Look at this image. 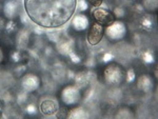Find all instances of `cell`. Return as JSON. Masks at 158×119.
<instances>
[{"instance_id":"cell-1","label":"cell","mask_w":158,"mask_h":119,"mask_svg":"<svg viewBox=\"0 0 158 119\" xmlns=\"http://www.w3.org/2000/svg\"><path fill=\"white\" fill-rule=\"evenodd\" d=\"M77 0H23L30 20L42 29H60L74 16Z\"/></svg>"},{"instance_id":"cell-2","label":"cell","mask_w":158,"mask_h":119,"mask_svg":"<svg viewBox=\"0 0 158 119\" xmlns=\"http://www.w3.org/2000/svg\"><path fill=\"white\" fill-rule=\"evenodd\" d=\"M126 77V72L121 65L110 63L103 70V80L109 85H119Z\"/></svg>"},{"instance_id":"cell-3","label":"cell","mask_w":158,"mask_h":119,"mask_svg":"<svg viewBox=\"0 0 158 119\" xmlns=\"http://www.w3.org/2000/svg\"><path fill=\"white\" fill-rule=\"evenodd\" d=\"M91 17L94 19V21L103 27H108L115 21L113 13L110 12L108 9H103L100 6H93V9L91 10Z\"/></svg>"},{"instance_id":"cell-4","label":"cell","mask_w":158,"mask_h":119,"mask_svg":"<svg viewBox=\"0 0 158 119\" xmlns=\"http://www.w3.org/2000/svg\"><path fill=\"white\" fill-rule=\"evenodd\" d=\"M127 27L126 24L122 21H114L113 23L106 27V29H104V35L109 38L110 40H113V41H117V40H120L127 35Z\"/></svg>"},{"instance_id":"cell-5","label":"cell","mask_w":158,"mask_h":119,"mask_svg":"<svg viewBox=\"0 0 158 119\" xmlns=\"http://www.w3.org/2000/svg\"><path fill=\"white\" fill-rule=\"evenodd\" d=\"M60 97L65 105H74L81 100L80 90L76 85H68L61 91Z\"/></svg>"},{"instance_id":"cell-6","label":"cell","mask_w":158,"mask_h":119,"mask_svg":"<svg viewBox=\"0 0 158 119\" xmlns=\"http://www.w3.org/2000/svg\"><path fill=\"white\" fill-rule=\"evenodd\" d=\"M104 36V27L103 25L97 23L94 21L89 29L88 35H86V40L88 43L92 47H96L101 42Z\"/></svg>"},{"instance_id":"cell-7","label":"cell","mask_w":158,"mask_h":119,"mask_svg":"<svg viewBox=\"0 0 158 119\" xmlns=\"http://www.w3.org/2000/svg\"><path fill=\"white\" fill-rule=\"evenodd\" d=\"M39 111L44 116H54L59 112V103L54 98H44L39 103Z\"/></svg>"},{"instance_id":"cell-8","label":"cell","mask_w":158,"mask_h":119,"mask_svg":"<svg viewBox=\"0 0 158 119\" xmlns=\"http://www.w3.org/2000/svg\"><path fill=\"white\" fill-rule=\"evenodd\" d=\"M21 85L23 91L27 93H32L37 91L40 87V78L33 73H27L22 76Z\"/></svg>"},{"instance_id":"cell-9","label":"cell","mask_w":158,"mask_h":119,"mask_svg":"<svg viewBox=\"0 0 158 119\" xmlns=\"http://www.w3.org/2000/svg\"><path fill=\"white\" fill-rule=\"evenodd\" d=\"M30 36L31 33L27 27H22L21 30H19L16 34V47L17 49L20 51H23L27 47L30 42Z\"/></svg>"},{"instance_id":"cell-10","label":"cell","mask_w":158,"mask_h":119,"mask_svg":"<svg viewBox=\"0 0 158 119\" xmlns=\"http://www.w3.org/2000/svg\"><path fill=\"white\" fill-rule=\"evenodd\" d=\"M19 13V3L15 0H6L3 6V14L9 20L17 17Z\"/></svg>"},{"instance_id":"cell-11","label":"cell","mask_w":158,"mask_h":119,"mask_svg":"<svg viewBox=\"0 0 158 119\" xmlns=\"http://www.w3.org/2000/svg\"><path fill=\"white\" fill-rule=\"evenodd\" d=\"M89 27H90V21L85 14H77L72 20V27L76 32L85 31Z\"/></svg>"},{"instance_id":"cell-12","label":"cell","mask_w":158,"mask_h":119,"mask_svg":"<svg viewBox=\"0 0 158 119\" xmlns=\"http://www.w3.org/2000/svg\"><path fill=\"white\" fill-rule=\"evenodd\" d=\"M90 75L91 73L88 72V71H81V72L76 73L74 75V83H75L74 85H76L79 90L86 88L90 83Z\"/></svg>"},{"instance_id":"cell-13","label":"cell","mask_w":158,"mask_h":119,"mask_svg":"<svg viewBox=\"0 0 158 119\" xmlns=\"http://www.w3.org/2000/svg\"><path fill=\"white\" fill-rule=\"evenodd\" d=\"M153 85H154V82H153V79L150 75L142 74L139 76L138 80H137V88H138V90H140L143 93H149L152 91Z\"/></svg>"},{"instance_id":"cell-14","label":"cell","mask_w":158,"mask_h":119,"mask_svg":"<svg viewBox=\"0 0 158 119\" xmlns=\"http://www.w3.org/2000/svg\"><path fill=\"white\" fill-rule=\"evenodd\" d=\"M56 49L62 56H69L73 51V41L68 38H60L59 41L56 42Z\"/></svg>"},{"instance_id":"cell-15","label":"cell","mask_w":158,"mask_h":119,"mask_svg":"<svg viewBox=\"0 0 158 119\" xmlns=\"http://www.w3.org/2000/svg\"><path fill=\"white\" fill-rule=\"evenodd\" d=\"M69 119H86L89 118V113L85 108L77 107L70 110V112L67 115Z\"/></svg>"},{"instance_id":"cell-16","label":"cell","mask_w":158,"mask_h":119,"mask_svg":"<svg viewBox=\"0 0 158 119\" xmlns=\"http://www.w3.org/2000/svg\"><path fill=\"white\" fill-rule=\"evenodd\" d=\"M140 25H141L142 29L150 31L154 27V20H153L151 15H143L141 19H140Z\"/></svg>"},{"instance_id":"cell-17","label":"cell","mask_w":158,"mask_h":119,"mask_svg":"<svg viewBox=\"0 0 158 119\" xmlns=\"http://www.w3.org/2000/svg\"><path fill=\"white\" fill-rule=\"evenodd\" d=\"M142 6L149 12H156L158 9V0H143Z\"/></svg>"},{"instance_id":"cell-18","label":"cell","mask_w":158,"mask_h":119,"mask_svg":"<svg viewBox=\"0 0 158 119\" xmlns=\"http://www.w3.org/2000/svg\"><path fill=\"white\" fill-rule=\"evenodd\" d=\"M10 58H11V60L13 62L15 63H19L21 62L22 60L25 58V54L22 51L20 50H16V51H13L11 53V55H10Z\"/></svg>"},{"instance_id":"cell-19","label":"cell","mask_w":158,"mask_h":119,"mask_svg":"<svg viewBox=\"0 0 158 119\" xmlns=\"http://www.w3.org/2000/svg\"><path fill=\"white\" fill-rule=\"evenodd\" d=\"M4 31H6V35H13L15 34L17 31V23L14 21L13 19L9 20L7 22H6V27H4Z\"/></svg>"},{"instance_id":"cell-20","label":"cell","mask_w":158,"mask_h":119,"mask_svg":"<svg viewBox=\"0 0 158 119\" xmlns=\"http://www.w3.org/2000/svg\"><path fill=\"white\" fill-rule=\"evenodd\" d=\"M141 57H142V61L144 63H147V64H152V63H154V61H155L154 54L149 50L144 51V52L142 53Z\"/></svg>"},{"instance_id":"cell-21","label":"cell","mask_w":158,"mask_h":119,"mask_svg":"<svg viewBox=\"0 0 158 119\" xmlns=\"http://www.w3.org/2000/svg\"><path fill=\"white\" fill-rule=\"evenodd\" d=\"M56 30H57V29L51 30V32L47 33V36H48V38H49V40H50V41H52V42H54V43H56L57 41H59L60 38H61L59 32H57Z\"/></svg>"},{"instance_id":"cell-22","label":"cell","mask_w":158,"mask_h":119,"mask_svg":"<svg viewBox=\"0 0 158 119\" xmlns=\"http://www.w3.org/2000/svg\"><path fill=\"white\" fill-rule=\"evenodd\" d=\"M89 9V3L85 0H77V6H76V11L79 12H85Z\"/></svg>"},{"instance_id":"cell-23","label":"cell","mask_w":158,"mask_h":119,"mask_svg":"<svg viewBox=\"0 0 158 119\" xmlns=\"http://www.w3.org/2000/svg\"><path fill=\"white\" fill-rule=\"evenodd\" d=\"M126 80L128 83H132L135 81V79H136V73H135V71L133 69H129L128 72L126 73Z\"/></svg>"},{"instance_id":"cell-24","label":"cell","mask_w":158,"mask_h":119,"mask_svg":"<svg viewBox=\"0 0 158 119\" xmlns=\"http://www.w3.org/2000/svg\"><path fill=\"white\" fill-rule=\"evenodd\" d=\"M69 58H70L71 61H72L73 63H75V64H78V63L81 62V58L79 57L78 55L74 52V51H72V52L69 54Z\"/></svg>"},{"instance_id":"cell-25","label":"cell","mask_w":158,"mask_h":119,"mask_svg":"<svg viewBox=\"0 0 158 119\" xmlns=\"http://www.w3.org/2000/svg\"><path fill=\"white\" fill-rule=\"evenodd\" d=\"M113 15L116 18H122V17L126 15V11H124L122 7H115L113 11Z\"/></svg>"},{"instance_id":"cell-26","label":"cell","mask_w":158,"mask_h":119,"mask_svg":"<svg viewBox=\"0 0 158 119\" xmlns=\"http://www.w3.org/2000/svg\"><path fill=\"white\" fill-rule=\"evenodd\" d=\"M25 112H27L29 115H35L37 113V108L35 105L33 103H29V105L25 107Z\"/></svg>"},{"instance_id":"cell-27","label":"cell","mask_w":158,"mask_h":119,"mask_svg":"<svg viewBox=\"0 0 158 119\" xmlns=\"http://www.w3.org/2000/svg\"><path fill=\"white\" fill-rule=\"evenodd\" d=\"M113 59H114V56L111 54V53H104L102 55V62H104V63L111 62Z\"/></svg>"},{"instance_id":"cell-28","label":"cell","mask_w":158,"mask_h":119,"mask_svg":"<svg viewBox=\"0 0 158 119\" xmlns=\"http://www.w3.org/2000/svg\"><path fill=\"white\" fill-rule=\"evenodd\" d=\"M86 2H89L90 4H92L93 6L97 7V6H101V4L103 3V0H85Z\"/></svg>"},{"instance_id":"cell-29","label":"cell","mask_w":158,"mask_h":119,"mask_svg":"<svg viewBox=\"0 0 158 119\" xmlns=\"http://www.w3.org/2000/svg\"><path fill=\"white\" fill-rule=\"evenodd\" d=\"M25 100H27V92L24 91L23 93H20V94L18 95V102L21 105V103L25 102Z\"/></svg>"},{"instance_id":"cell-30","label":"cell","mask_w":158,"mask_h":119,"mask_svg":"<svg viewBox=\"0 0 158 119\" xmlns=\"http://www.w3.org/2000/svg\"><path fill=\"white\" fill-rule=\"evenodd\" d=\"M4 27H6V20H4V18H2V17L0 16V35H1L2 31L4 30Z\"/></svg>"},{"instance_id":"cell-31","label":"cell","mask_w":158,"mask_h":119,"mask_svg":"<svg viewBox=\"0 0 158 119\" xmlns=\"http://www.w3.org/2000/svg\"><path fill=\"white\" fill-rule=\"evenodd\" d=\"M3 59H4V53H3V50L0 47V63L3 61Z\"/></svg>"},{"instance_id":"cell-32","label":"cell","mask_w":158,"mask_h":119,"mask_svg":"<svg viewBox=\"0 0 158 119\" xmlns=\"http://www.w3.org/2000/svg\"><path fill=\"white\" fill-rule=\"evenodd\" d=\"M2 114H3V105H2V101L0 99V117H2Z\"/></svg>"}]
</instances>
